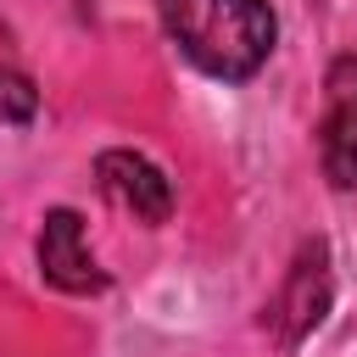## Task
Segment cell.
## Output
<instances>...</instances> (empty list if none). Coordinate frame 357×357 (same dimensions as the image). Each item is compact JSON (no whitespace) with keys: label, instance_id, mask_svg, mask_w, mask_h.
<instances>
[{"label":"cell","instance_id":"obj_1","mask_svg":"<svg viewBox=\"0 0 357 357\" xmlns=\"http://www.w3.org/2000/svg\"><path fill=\"white\" fill-rule=\"evenodd\" d=\"M162 28L190 67L223 84H245L279 39L268 0H162Z\"/></svg>","mask_w":357,"mask_h":357},{"label":"cell","instance_id":"obj_2","mask_svg":"<svg viewBox=\"0 0 357 357\" xmlns=\"http://www.w3.org/2000/svg\"><path fill=\"white\" fill-rule=\"evenodd\" d=\"M329 296H335V279H329V245H324V240H312V245H301V251H296V262H290V273H284L279 296L268 301L262 324H268V329H273V340L290 351V346H301V340L324 324Z\"/></svg>","mask_w":357,"mask_h":357},{"label":"cell","instance_id":"obj_3","mask_svg":"<svg viewBox=\"0 0 357 357\" xmlns=\"http://www.w3.org/2000/svg\"><path fill=\"white\" fill-rule=\"evenodd\" d=\"M318 162L335 190L357 184V56H335L324 73V123H318Z\"/></svg>","mask_w":357,"mask_h":357},{"label":"cell","instance_id":"obj_4","mask_svg":"<svg viewBox=\"0 0 357 357\" xmlns=\"http://www.w3.org/2000/svg\"><path fill=\"white\" fill-rule=\"evenodd\" d=\"M33 257H39L45 284H56V290H67V296H100V290L112 284L106 268L95 262V251L84 245V218H78L73 206H50V212H45Z\"/></svg>","mask_w":357,"mask_h":357},{"label":"cell","instance_id":"obj_5","mask_svg":"<svg viewBox=\"0 0 357 357\" xmlns=\"http://www.w3.org/2000/svg\"><path fill=\"white\" fill-rule=\"evenodd\" d=\"M95 178H100V195L117 201L123 212H134L139 223H167L173 218V184L167 173L139 156V151H100L95 156Z\"/></svg>","mask_w":357,"mask_h":357},{"label":"cell","instance_id":"obj_6","mask_svg":"<svg viewBox=\"0 0 357 357\" xmlns=\"http://www.w3.org/2000/svg\"><path fill=\"white\" fill-rule=\"evenodd\" d=\"M33 112H39V89H33V73L22 67L17 33L0 22V123H33Z\"/></svg>","mask_w":357,"mask_h":357}]
</instances>
